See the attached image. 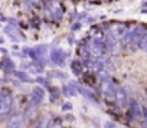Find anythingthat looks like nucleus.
<instances>
[{
    "label": "nucleus",
    "instance_id": "obj_1",
    "mask_svg": "<svg viewBox=\"0 0 147 128\" xmlns=\"http://www.w3.org/2000/svg\"><path fill=\"white\" fill-rule=\"evenodd\" d=\"M13 109V97L9 92L0 94V119H5L12 114Z\"/></svg>",
    "mask_w": 147,
    "mask_h": 128
},
{
    "label": "nucleus",
    "instance_id": "obj_2",
    "mask_svg": "<svg viewBox=\"0 0 147 128\" xmlns=\"http://www.w3.org/2000/svg\"><path fill=\"white\" fill-rule=\"evenodd\" d=\"M143 33H144V27L143 26H136L133 30L127 32L123 39L125 40V43H137L140 40V38H141Z\"/></svg>",
    "mask_w": 147,
    "mask_h": 128
},
{
    "label": "nucleus",
    "instance_id": "obj_3",
    "mask_svg": "<svg viewBox=\"0 0 147 128\" xmlns=\"http://www.w3.org/2000/svg\"><path fill=\"white\" fill-rule=\"evenodd\" d=\"M51 60L58 66H63L65 65V59H66V53L61 49V48H53L51 50Z\"/></svg>",
    "mask_w": 147,
    "mask_h": 128
},
{
    "label": "nucleus",
    "instance_id": "obj_4",
    "mask_svg": "<svg viewBox=\"0 0 147 128\" xmlns=\"http://www.w3.org/2000/svg\"><path fill=\"white\" fill-rule=\"evenodd\" d=\"M25 122H26V114L25 112H16L9 119L7 128H22Z\"/></svg>",
    "mask_w": 147,
    "mask_h": 128
},
{
    "label": "nucleus",
    "instance_id": "obj_5",
    "mask_svg": "<svg viewBox=\"0 0 147 128\" xmlns=\"http://www.w3.org/2000/svg\"><path fill=\"white\" fill-rule=\"evenodd\" d=\"M101 89H102V95L108 99H114L115 98V86L114 84L110 81V79H104L102 81V85H101Z\"/></svg>",
    "mask_w": 147,
    "mask_h": 128
},
{
    "label": "nucleus",
    "instance_id": "obj_6",
    "mask_svg": "<svg viewBox=\"0 0 147 128\" xmlns=\"http://www.w3.org/2000/svg\"><path fill=\"white\" fill-rule=\"evenodd\" d=\"M127 32H128V29L123 23H114V25H111V32L110 33H111V36L114 39H123Z\"/></svg>",
    "mask_w": 147,
    "mask_h": 128
},
{
    "label": "nucleus",
    "instance_id": "obj_7",
    "mask_svg": "<svg viewBox=\"0 0 147 128\" xmlns=\"http://www.w3.org/2000/svg\"><path fill=\"white\" fill-rule=\"evenodd\" d=\"M0 69L3 72H13L15 69V62L9 58V56H5L0 59Z\"/></svg>",
    "mask_w": 147,
    "mask_h": 128
},
{
    "label": "nucleus",
    "instance_id": "obj_8",
    "mask_svg": "<svg viewBox=\"0 0 147 128\" xmlns=\"http://www.w3.org/2000/svg\"><path fill=\"white\" fill-rule=\"evenodd\" d=\"M114 99L117 101V104L120 107H125L127 105V92L123 88H117L115 89V98Z\"/></svg>",
    "mask_w": 147,
    "mask_h": 128
},
{
    "label": "nucleus",
    "instance_id": "obj_9",
    "mask_svg": "<svg viewBox=\"0 0 147 128\" xmlns=\"http://www.w3.org/2000/svg\"><path fill=\"white\" fill-rule=\"evenodd\" d=\"M32 97H33V101H36V104L42 102V101L45 99V89H43L42 86H39V85L33 86V89H32Z\"/></svg>",
    "mask_w": 147,
    "mask_h": 128
},
{
    "label": "nucleus",
    "instance_id": "obj_10",
    "mask_svg": "<svg viewBox=\"0 0 147 128\" xmlns=\"http://www.w3.org/2000/svg\"><path fill=\"white\" fill-rule=\"evenodd\" d=\"M62 92H63V95L65 97H75L77 94H78V91H77V88H75V85L74 84H66V85H63V88H62Z\"/></svg>",
    "mask_w": 147,
    "mask_h": 128
},
{
    "label": "nucleus",
    "instance_id": "obj_11",
    "mask_svg": "<svg viewBox=\"0 0 147 128\" xmlns=\"http://www.w3.org/2000/svg\"><path fill=\"white\" fill-rule=\"evenodd\" d=\"M33 50H35V53L38 55L39 62H40V60H42V58H45V56H46V53H48V46H46V45H38V46H35V48H33Z\"/></svg>",
    "mask_w": 147,
    "mask_h": 128
},
{
    "label": "nucleus",
    "instance_id": "obj_12",
    "mask_svg": "<svg viewBox=\"0 0 147 128\" xmlns=\"http://www.w3.org/2000/svg\"><path fill=\"white\" fill-rule=\"evenodd\" d=\"M48 76L49 78H55V79H66L68 75L62 71H58V69H52V71H48Z\"/></svg>",
    "mask_w": 147,
    "mask_h": 128
},
{
    "label": "nucleus",
    "instance_id": "obj_13",
    "mask_svg": "<svg viewBox=\"0 0 147 128\" xmlns=\"http://www.w3.org/2000/svg\"><path fill=\"white\" fill-rule=\"evenodd\" d=\"M13 75H15L19 81H22V82H33V79H30L29 75H28L26 72H23V71H13Z\"/></svg>",
    "mask_w": 147,
    "mask_h": 128
},
{
    "label": "nucleus",
    "instance_id": "obj_14",
    "mask_svg": "<svg viewBox=\"0 0 147 128\" xmlns=\"http://www.w3.org/2000/svg\"><path fill=\"white\" fill-rule=\"evenodd\" d=\"M130 109H131V112H133L134 117H140L141 115V109H140V107H138V104L136 101H131L130 102Z\"/></svg>",
    "mask_w": 147,
    "mask_h": 128
},
{
    "label": "nucleus",
    "instance_id": "obj_15",
    "mask_svg": "<svg viewBox=\"0 0 147 128\" xmlns=\"http://www.w3.org/2000/svg\"><path fill=\"white\" fill-rule=\"evenodd\" d=\"M137 45H138L140 49L147 50V32H144V33L141 35V38H140V40L137 42Z\"/></svg>",
    "mask_w": 147,
    "mask_h": 128
},
{
    "label": "nucleus",
    "instance_id": "obj_16",
    "mask_svg": "<svg viewBox=\"0 0 147 128\" xmlns=\"http://www.w3.org/2000/svg\"><path fill=\"white\" fill-rule=\"evenodd\" d=\"M49 99H51V102H55V101L59 99V91L56 88H51L49 89Z\"/></svg>",
    "mask_w": 147,
    "mask_h": 128
},
{
    "label": "nucleus",
    "instance_id": "obj_17",
    "mask_svg": "<svg viewBox=\"0 0 147 128\" xmlns=\"http://www.w3.org/2000/svg\"><path fill=\"white\" fill-rule=\"evenodd\" d=\"M48 124H49V119H48V118H42V119L36 124L35 128H48Z\"/></svg>",
    "mask_w": 147,
    "mask_h": 128
},
{
    "label": "nucleus",
    "instance_id": "obj_18",
    "mask_svg": "<svg viewBox=\"0 0 147 128\" xmlns=\"http://www.w3.org/2000/svg\"><path fill=\"white\" fill-rule=\"evenodd\" d=\"M62 109H63V111H71V109H72V104H71V102H66V104H63Z\"/></svg>",
    "mask_w": 147,
    "mask_h": 128
},
{
    "label": "nucleus",
    "instance_id": "obj_19",
    "mask_svg": "<svg viewBox=\"0 0 147 128\" xmlns=\"http://www.w3.org/2000/svg\"><path fill=\"white\" fill-rule=\"evenodd\" d=\"M51 128H62V125H61L59 122H53V124L51 125Z\"/></svg>",
    "mask_w": 147,
    "mask_h": 128
},
{
    "label": "nucleus",
    "instance_id": "obj_20",
    "mask_svg": "<svg viewBox=\"0 0 147 128\" xmlns=\"http://www.w3.org/2000/svg\"><path fill=\"white\" fill-rule=\"evenodd\" d=\"M0 53H3V55H6V53H7V49H5V48H0Z\"/></svg>",
    "mask_w": 147,
    "mask_h": 128
},
{
    "label": "nucleus",
    "instance_id": "obj_21",
    "mask_svg": "<svg viewBox=\"0 0 147 128\" xmlns=\"http://www.w3.org/2000/svg\"><path fill=\"white\" fill-rule=\"evenodd\" d=\"M80 27H81V25H74L72 29H74V30H77V29H80Z\"/></svg>",
    "mask_w": 147,
    "mask_h": 128
},
{
    "label": "nucleus",
    "instance_id": "obj_22",
    "mask_svg": "<svg viewBox=\"0 0 147 128\" xmlns=\"http://www.w3.org/2000/svg\"><path fill=\"white\" fill-rule=\"evenodd\" d=\"M2 43H5V39H3V38H0V45H2Z\"/></svg>",
    "mask_w": 147,
    "mask_h": 128
}]
</instances>
